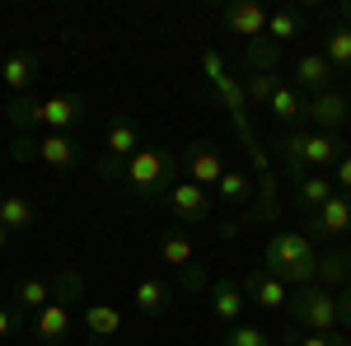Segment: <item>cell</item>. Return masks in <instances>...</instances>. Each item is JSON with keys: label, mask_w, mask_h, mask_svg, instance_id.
<instances>
[{"label": "cell", "mask_w": 351, "mask_h": 346, "mask_svg": "<svg viewBox=\"0 0 351 346\" xmlns=\"http://www.w3.org/2000/svg\"><path fill=\"white\" fill-rule=\"evenodd\" d=\"M286 314L295 319V328L319 332V337H337L342 332V304L324 286H295V291L286 295Z\"/></svg>", "instance_id": "8992f818"}, {"label": "cell", "mask_w": 351, "mask_h": 346, "mask_svg": "<svg viewBox=\"0 0 351 346\" xmlns=\"http://www.w3.org/2000/svg\"><path fill=\"white\" fill-rule=\"evenodd\" d=\"M183 173H188V183L211 192L220 183V173H225V160H220V150L211 140H192L188 150H183Z\"/></svg>", "instance_id": "8fae6325"}, {"label": "cell", "mask_w": 351, "mask_h": 346, "mask_svg": "<svg viewBox=\"0 0 351 346\" xmlns=\"http://www.w3.org/2000/svg\"><path fill=\"white\" fill-rule=\"evenodd\" d=\"M258 71H276V42L267 38L248 42V75H258Z\"/></svg>", "instance_id": "f546056e"}, {"label": "cell", "mask_w": 351, "mask_h": 346, "mask_svg": "<svg viewBox=\"0 0 351 346\" xmlns=\"http://www.w3.org/2000/svg\"><path fill=\"white\" fill-rule=\"evenodd\" d=\"M10 155H14L19 164H47V169H56V173H71V169H80L84 145L75 140V136H66V132H38V136L19 132L14 140H10Z\"/></svg>", "instance_id": "5b68a950"}, {"label": "cell", "mask_w": 351, "mask_h": 346, "mask_svg": "<svg viewBox=\"0 0 351 346\" xmlns=\"http://www.w3.org/2000/svg\"><path fill=\"white\" fill-rule=\"evenodd\" d=\"M342 24H351V0H347V5H342Z\"/></svg>", "instance_id": "8d00e7d4"}, {"label": "cell", "mask_w": 351, "mask_h": 346, "mask_svg": "<svg viewBox=\"0 0 351 346\" xmlns=\"http://www.w3.org/2000/svg\"><path fill=\"white\" fill-rule=\"evenodd\" d=\"M220 19L225 28L243 38V42H258V38H267V10L258 5V0H230L225 10H220Z\"/></svg>", "instance_id": "7c38bea8"}, {"label": "cell", "mask_w": 351, "mask_h": 346, "mask_svg": "<svg viewBox=\"0 0 351 346\" xmlns=\"http://www.w3.org/2000/svg\"><path fill=\"white\" fill-rule=\"evenodd\" d=\"M337 304H342V328L351 332V286H347L342 295H337Z\"/></svg>", "instance_id": "e575fe53"}, {"label": "cell", "mask_w": 351, "mask_h": 346, "mask_svg": "<svg viewBox=\"0 0 351 346\" xmlns=\"http://www.w3.org/2000/svg\"><path fill=\"white\" fill-rule=\"evenodd\" d=\"M304 103H309V99L300 94L295 84L281 80L276 89H271V99H267V112L276 117V122H286V127H291V122H304Z\"/></svg>", "instance_id": "7402d4cb"}, {"label": "cell", "mask_w": 351, "mask_h": 346, "mask_svg": "<svg viewBox=\"0 0 351 346\" xmlns=\"http://www.w3.org/2000/svg\"><path fill=\"white\" fill-rule=\"evenodd\" d=\"M206 299H211V314H216L220 323H230V328L239 323L243 304H248V299H243V291L234 286V281H216V286H206Z\"/></svg>", "instance_id": "44dd1931"}, {"label": "cell", "mask_w": 351, "mask_h": 346, "mask_svg": "<svg viewBox=\"0 0 351 346\" xmlns=\"http://www.w3.org/2000/svg\"><path fill=\"white\" fill-rule=\"evenodd\" d=\"M43 75V56L33 52V47H24V52H14V56H5V66H0V80L10 84L14 94H24L28 84Z\"/></svg>", "instance_id": "d6986e66"}, {"label": "cell", "mask_w": 351, "mask_h": 346, "mask_svg": "<svg viewBox=\"0 0 351 346\" xmlns=\"http://www.w3.org/2000/svg\"><path fill=\"white\" fill-rule=\"evenodd\" d=\"M33 337L43 346H61L75 337V299H47L33 314Z\"/></svg>", "instance_id": "9c48e42d"}, {"label": "cell", "mask_w": 351, "mask_h": 346, "mask_svg": "<svg viewBox=\"0 0 351 346\" xmlns=\"http://www.w3.org/2000/svg\"><path fill=\"white\" fill-rule=\"evenodd\" d=\"M314 286L324 291H347L351 286V248H332L314 258Z\"/></svg>", "instance_id": "2e32d148"}, {"label": "cell", "mask_w": 351, "mask_h": 346, "mask_svg": "<svg viewBox=\"0 0 351 346\" xmlns=\"http://www.w3.org/2000/svg\"><path fill=\"white\" fill-rule=\"evenodd\" d=\"M178 173H183V155H173L164 145H141L122 169V183L132 187L136 201H164L169 187L178 183Z\"/></svg>", "instance_id": "7a4b0ae2"}, {"label": "cell", "mask_w": 351, "mask_h": 346, "mask_svg": "<svg viewBox=\"0 0 351 346\" xmlns=\"http://www.w3.org/2000/svg\"><path fill=\"white\" fill-rule=\"evenodd\" d=\"M192 258H197V248H192V239L183 230H164L160 234V262H169L178 271V281H183L188 295H202L206 291V276H202V267L192 262Z\"/></svg>", "instance_id": "ba28073f"}, {"label": "cell", "mask_w": 351, "mask_h": 346, "mask_svg": "<svg viewBox=\"0 0 351 346\" xmlns=\"http://www.w3.org/2000/svg\"><path fill=\"white\" fill-rule=\"evenodd\" d=\"M84 332H89V342L108 346L122 332V309H112V304H84Z\"/></svg>", "instance_id": "ffe728a7"}, {"label": "cell", "mask_w": 351, "mask_h": 346, "mask_svg": "<svg viewBox=\"0 0 351 346\" xmlns=\"http://www.w3.org/2000/svg\"><path fill=\"white\" fill-rule=\"evenodd\" d=\"M164 206H169V215H178V220H206L211 215V192L206 187L188 183V178H178V183L169 187V197H164Z\"/></svg>", "instance_id": "4fadbf2b"}, {"label": "cell", "mask_w": 351, "mask_h": 346, "mask_svg": "<svg viewBox=\"0 0 351 346\" xmlns=\"http://www.w3.org/2000/svg\"><path fill=\"white\" fill-rule=\"evenodd\" d=\"M84 346H104V342H84Z\"/></svg>", "instance_id": "f35d334b"}, {"label": "cell", "mask_w": 351, "mask_h": 346, "mask_svg": "<svg viewBox=\"0 0 351 346\" xmlns=\"http://www.w3.org/2000/svg\"><path fill=\"white\" fill-rule=\"evenodd\" d=\"M281 150H286V169H291V183H300L304 173L314 169H332L342 160V136H328V132H314V127H300V132H286L281 136Z\"/></svg>", "instance_id": "277c9868"}, {"label": "cell", "mask_w": 351, "mask_h": 346, "mask_svg": "<svg viewBox=\"0 0 351 346\" xmlns=\"http://www.w3.org/2000/svg\"><path fill=\"white\" fill-rule=\"evenodd\" d=\"M304 225H309L304 234H351V197L332 192L319 211H309V220H304Z\"/></svg>", "instance_id": "9a60e30c"}, {"label": "cell", "mask_w": 351, "mask_h": 346, "mask_svg": "<svg viewBox=\"0 0 351 346\" xmlns=\"http://www.w3.org/2000/svg\"><path fill=\"white\" fill-rule=\"evenodd\" d=\"M328 197H332V178H324V173H304L295 183V201L304 206V211H319Z\"/></svg>", "instance_id": "4316f807"}, {"label": "cell", "mask_w": 351, "mask_h": 346, "mask_svg": "<svg viewBox=\"0 0 351 346\" xmlns=\"http://www.w3.org/2000/svg\"><path fill=\"white\" fill-rule=\"evenodd\" d=\"M281 346H347V337H342V332H337V337H319V332H286V342Z\"/></svg>", "instance_id": "1f68e13d"}, {"label": "cell", "mask_w": 351, "mask_h": 346, "mask_svg": "<svg viewBox=\"0 0 351 346\" xmlns=\"http://www.w3.org/2000/svg\"><path fill=\"white\" fill-rule=\"evenodd\" d=\"M19 328H24V314H19L14 304H0V342H5V337H14Z\"/></svg>", "instance_id": "836d02e7"}, {"label": "cell", "mask_w": 351, "mask_h": 346, "mask_svg": "<svg viewBox=\"0 0 351 346\" xmlns=\"http://www.w3.org/2000/svg\"><path fill=\"white\" fill-rule=\"evenodd\" d=\"M0 225H5L10 234L38 230V201H28L19 192H0Z\"/></svg>", "instance_id": "ac0fdd59"}, {"label": "cell", "mask_w": 351, "mask_h": 346, "mask_svg": "<svg viewBox=\"0 0 351 346\" xmlns=\"http://www.w3.org/2000/svg\"><path fill=\"white\" fill-rule=\"evenodd\" d=\"M216 192L230 201V206H239V201L253 197V183H248L243 173H234V169H225V173H220V183H216Z\"/></svg>", "instance_id": "f1b7e54d"}, {"label": "cell", "mask_w": 351, "mask_h": 346, "mask_svg": "<svg viewBox=\"0 0 351 346\" xmlns=\"http://www.w3.org/2000/svg\"><path fill=\"white\" fill-rule=\"evenodd\" d=\"M5 243H10V230H5V225H0V253H5Z\"/></svg>", "instance_id": "d590c367"}, {"label": "cell", "mask_w": 351, "mask_h": 346, "mask_svg": "<svg viewBox=\"0 0 351 346\" xmlns=\"http://www.w3.org/2000/svg\"><path fill=\"white\" fill-rule=\"evenodd\" d=\"M5 117H10V127L14 132H75L84 122V99L75 94H56V99H28V94H14L10 103H5Z\"/></svg>", "instance_id": "6da1fadb"}, {"label": "cell", "mask_w": 351, "mask_h": 346, "mask_svg": "<svg viewBox=\"0 0 351 346\" xmlns=\"http://www.w3.org/2000/svg\"><path fill=\"white\" fill-rule=\"evenodd\" d=\"M281 84V75L276 71H258V75H243V99H253V103H263L267 108V99H271V89Z\"/></svg>", "instance_id": "83f0119b"}, {"label": "cell", "mask_w": 351, "mask_h": 346, "mask_svg": "<svg viewBox=\"0 0 351 346\" xmlns=\"http://www.w3.org/2000/svg\"><path fill=\"white\" fill-rule=\"evenodd\" d=\"M347 103H351V71H347Z\"/></svg>", "instance_id": "74e56055"}, {"label": "cell", "mask_w": 351, "mask_h": 346, "mask_svg": "<svg viewBox=\"0 0 351 346\" xmlns=\"http://www.w3.org/2000/svg\"><path fill=\"white\" fill-rule=\"evenodd\" d=\"M332 192L351 197V150H342V160L332 164Z\"/></svg>", "instance_id": "d6a6232c"}, {"label": "cell", "mask_w": 351, "mask_h": 346, "mask_svg": "<svg viewBox=\"0 0 351 346\" xmlns=\"http://www.w3.org/2000/svg\"><path fill=\"white\" fill-rule=\"evenodd\" d=\"M132 299H136V309L145 314V319H160V314H169V304H173V291L164 286V281H136L132 286Z\"/></svg>", "instance_id": "603a6c76"}, {"label": "cell", "mask_w": 351, "mask_h": 346, "mask_svg": "<svg viewBox=\"0 0 351 346\" xmlns=\"http://www.w3.org/2000/svg\"><path fill=\"white\" fill-rule=\"evenodd\" d=\"M324 61L337 71V75H347L351 71V24H332V33H328V42H324Z\"/></svg>", "instance_id": "484cf974"}, {"label": "cell", "mask_w": 351, "mask_h": 346, "mask_svg": "<svg viewBox=\"0 0 351 346\" xmlns=\"http://www.w3.org/2000/svg\"><path fill=\"white\" fill-rule=\"evenodd\" d=\"M10 299H14V309H19V314H24V309L38 314V309L52 299V281H43V276H24V281H14Z\"/></svg>", "instance_id": "d4e9b609"}, {"label": "cell", "mask_w": 351, "mask_h": 346, "mask_svg": "<svg viewBox=\"0 0 351 346\" xmlns=\"http://www.w3.org/2000/svg\"><path fill=\"white\" fill-rule=\"evenodd\" d=\"M304 33V10L300 5H281V10H267V42H291Z\"/></svg>", "instance_id": "cb8c5ba5"}, {"label": "cell", "mask_w": 351, "mask_h": 346, "mask_svg": "<svg viewBox=\"0 0 351 346\" xmlns=\"http://www.w3.org/2000/svg\"><path fill=\"white\" fill-rule=\"evenodd\" d=\"M304 122H314V132H328V136H342L351 127V103L347 94L328 89V94H314L304 103Z\"/></svg>", "instance_id": "30bf717a"}, {"label": "cell", "mask_w": 351, "mask_h": 346, "mask_svg": "<svg viewBox=\"0 0 351 346\" xmlns=\"http://www.w3.org/2000/svg\"><path fill=\"white\" fill-rule=\"evenodd\" d=\"M347 346H351V332H347Z\"/></svg>", "instance_id": "ab89813d"}, {"label": "cell", "mask_w": 351, "mask_h": 346, "mask_svg": "<svg viewBox=\"0 0 351 346\" xmlns=\"http://www.w3.org/2000/svg\"><path fill=\"white\" fill-rule=\"evenodd\" d=\"M136 150H141V127H136L132 117H112L108 127H104V160H99V173L104 178H122V169L132 160Z\"/></svg>", "instance_id": "52a82bcc"}, {"label": "cell", "mask_w": 351, "mask_h": 346, "mask_svg": "<svg viewBox=\"0 0 351 346\" xmlns=\"http://www.w3.org/2000/svg\"><path fill=\"white\" fill-rule=\"evenodd\" d=\"M239 291H243V299H248V304H263V309H286L291 286H286V281H276L271 271H248V281H243Z\"/></svg>", "instance_id": "e0dca14e"}, {"label": "cell", "mask_w": 351, "mask_h": 346, "mask_svg": "<svg viewBox=\"0 0 351 346\" xmlns=\"http://www.w3.org/2000/svg\"><path fill=\"white\" fill-rule=\"evenodd\" d=\"M314 258H319L314 243L300 230H276L263 243V271H271L276 281H286L291 291L295 286H314Z\"/></svg>", "instance_id": "3957f363"}, {"label": "cell", "mask_w": 351, "mask_h": 346, "mask_svg": "<svg viewBox=\"0 0 351 346\" xmlns=\"http://www.w3.org/2000/svg\"><path fill=\"white\" fill-rule=\"evenodd\" d=\"M291 75H295L291 84H295L300 94L314 99V94H328V89H332V75H337V71L324 61V52H300L295 66H291Z\"/></svg>", "instance_id": "5bb4252c"}, {"label": "cell", "mask_w": 351, "mask_h": 346, "mask_svg": "<svg viewBox=\"0 0 351 346\" xmlns=\"http://www.w3.org/2000/svg\"><path fill=\"white\" fill-rule=\"evenodd\" d=\"M225 346H271V337L263 328H253V323H234V328L225 332Z\"/></svg>", "instance_id": "4dcf8cb0"}]
</instances>
